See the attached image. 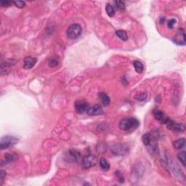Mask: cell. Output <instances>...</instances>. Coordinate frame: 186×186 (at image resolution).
Listing matches in <instances>:
<instances>
[{"label": "cell", "mask_w": 186, "mask_h": 186, "mask_svg": "<svg viewBox=\"0 0 186 186\" xmlns=\"http://www.w3.org/2000/svg\"><path fill=\"white\" fill-rule=\"evenodd\" d=\"M166 124L167 125L168 129H171V130L175 131V132H183L185 130V125L182 124H179V123H176L169 118L168 121L166 122Z\"/></svg>", "instance_id": "8992f818"}, {"label": "cell", "mask_w": 186, "mask_h": 186, "mask_svg": "<svg viewBox=\"0 0 186 186\" xmlns=\"http://www.w3.org/2000/svg\"><path fill=\"white\" fill-rule=\"evenodd\" d=\"M135 98L137 101H143L147 98V94L145 93H140L137 94Z\"/></svg>", "instance_id": "cb8c5ba5"}, {"label": "cell", "mask_w": 186, "mask_h": 186, "mask_svg": "<svg viewBox=\"0 0 186 186\" xmlns=\"http://www.w3.org/2000/svg\"><path fill=\"white\" fill-rule=\"evenodd\" d=\"M116 34L117 37H118L120 39L122 40V41L126 42V40L128 39L127 34H126V31L122 30H118L116 31Z\"/></svg>", "instance_id": "ac0fdd59"}, {"label": "cell", "mask_w": 186, "mask_h": 186, "mask_svg": "<svg viewBox=\"0 0 186 186\" xmlns=\"http://www.w3.org/2000/svg\"><path fill=\"white\" fill-rule=\"evenodd\" d=\"M142 141H143V144L146 146H148L151 143V137L150 133H145L142 137Z\"/></svg>", "instance_id": "d6986e66"}, {"label": "cell", "mask_w": 186, "mask_h": 186, "mask_svg": "<svg viewBox=\"0 0 186 186\" xmlns=\"http://www.w3.org/2000/svg\"><path fill=\"white\" fill-rule=\"evenodd\" d=\"M13 4L18 8H23L26 6V2L23 1H13Z\"/></svg>", "instance_id": "484cf974"}, {"label": "cell", "mask_w": 186, "mask_h": 186, "mask_svg": "<svg viewBox=\"0 0 186 186\" xmlns=\"http://www.w3.org/2000/svg\"><path fill=\"white\" fill-rule=\"evenodd\" d=\"M114 4H115L116 8L117 10H121V11L124 10L125 4H124V1H119V0H118V1H114Z\"/></svg>", "instance_id": "7402d4cb"}, {"label": "cell", "mask_w": 186, "mask_h": 186, "mask_svg": "<svg viewBox=\"0 0 186 186\" xmlns=\"http://www.w3.org/2000/svg\"><path fill=\"white\" fill-rule=\"evenodd\" d=\"M185 145V138H180L178 140H175L173 143V146L177 150H180L183 148Z\"/></svg>", "instance_id": "5bb4252c"}, {"label": "cell", "mask_w": 186, "mask_h": 186, "mask_svg": "<svg viewBox=\"0 0 186 186\" xmlns=\"http://www.w3.org/2000/svg\"><path fill=\"white\" fill-rule=\"evenodd\" d=\"M66 160L68 162H77L81 158L80 153L75 150H69L66 154Z\"/></svg>", "instance_id": "ba28073f"}, {"label": "cell", "mask_w": 186, "mask_h": 186, "mask_svg": "<svg viewBox=\"0 0 186 186\" xmlns=\"http://www.w3.org/2000/svg\"><path fill=\"white\" fill-rule=\"evenodd\" d=\"M6 175L7 174H6V172L4 170H1V172H0V180H1V182L4 181V177H6Z\"/></svg>", "instance_id": "f1b7e54d"}, {"label": "cell", "mask_w": 186, "mask_h": 186, "mask_svg": "<svg viewBox=\"0 0 186 186\" xmlns=\"http://www.w3.org/2000/svg\"><path fill=\"white\" fill-rule=\"evenodd\" d=\"M173 42L177 45H185V33L183 29H180L177 33L175 37L173 39Z\"/></svg>", "instance_id": "52a82bcc"}, {"label": "cell", "mask_w": 186, "mask_h": 186, "mask_svg": "<svg viewBox=\"0 0 186 186\" xmlns=\"http://www.w3.org/2000/svg\"><path fill=\"white\" fill-rule=\"evenodd\" d=\"M12 4H13V1H9V0H1V1H0V5L1 7H10Z\"/></svg>", "instance_id": "d4e9b609"}, {"label": "cell", "mask_w": 186, "mask_h": 186, "mask_svg": "<svg viewBox=\"0 0 186 186\" xmlns=\"http://www.w3.org/2000/svg\"><path fill=\"white\" fill-rule=\"evenodd\" d=\"M139 126V121L136 118H124L119 122L118 127L124 131H129L135 129Z\"/></svg>", "instance_id": "6da1fadb"}, {"label": "cell", "mask_w": 186, "mask_h": 186, "mask_svg": "<svg viewBox=\"0 0 186 186\" xmlns=\"http://www.w3.org/2000/svg\"><path fill=\"white\" fill-rule=\"evenodd\" d=\"M17 157H18V156L13 154H6L5 155H4V159L1 161V165L3 166L4 163L5 164H7L15 162V161L17 159Z\"/></svg>", "instance_id": "4fadbf2b"}, {"label": "cell", "mask_w": 186, "mask_h": 186, "mask_svg": "<svg viewBox=\"0 0 186 186\" xmlns=\"http://www.w3.org/2000/svg\"><path fill=\"white\" fill-rule=\"evenodd\" d=\"M89 108V105L85 101H79L75 103V109L76 111L79 113H84L87 112Z\"/></svg>", "instance_id": "9c48e42d"}, {"label": "cell", "mask_w": 186, "mask_h": 186, "mask_svg": "<svg viewBox=\"0 0 186 186\" xmlns=\"http://www.w3.org/2000/svg\"><path fill=\"white\" fill-rule=\"evenodd\" d=\"M153 113H154V117H155L156 119L162 121V123H164V124H166V122L168 121V119H169L168 117L166 116L165 114L163 112L160 111L159 110H154Z\"/></svg>", "instance_id": "7c38bea8"}, {"label": "cell", "mask_w": 186, "mask_h": 186, "mask_svg": "<svg viewBox=\"0 0 186 186\" xmlns=\"http://www.w3.org/2000/svg\"><path fill=\"white\" fill-rule=\"evenodd\" d=\"M15 62H16V61L14 60H7L1 63V68H6V67H10V66H12V65H15Z\"/></svg>", "instance_id": "603a6c76"}, {"label": "cell", "mask_w": 186, "mask_h": 186, "mask_svg": "<svg viewBox=\"0 0 186 186\" xmlns=\"http://www.w3.org/2000/svg\"><path fill=\"white\" fill-rule=\"evenodd\" d=\"M111 151L115 156H124L129 152V148L124 144H116L111 147Z\"/></svg>", "instance_id": "5b68a950"}, {"label": "cell", "mask_w": 186, "mask_h": 186, "mask_svg": "<svg viewBox=\"0 0 186 186\" xmlns=\"http://www.w3.org/2000/svg\"><path fill=\"white\" fill-rule=\"evenodd\" d=\"M185 157H186L185 151H181L180 153L178 154V156H177L178 159H179L180 163H182V164L183 165L184 167L185 166Z\"/></svg>", "instance_id": "44dd1931"}, {"label": "cell", "mask_w": 186, "mask_h": 186, "mask_svg": "<svg viewBox=\"0 0 186 186\" xmlns=\"http://www.w3.org/2000/svg\"><path fill=\"white\" fill-rule=\"evenodd\" d=\"M98 159L96 156L93 154H88V155L84 156L82 159V164L84 169H90L93 167L97 164Z\"/></svg>", "instance_id": "277c9868"}, {"label": "cell", "mask_w": 186, "mask_h": 186, "mask_svg": "<svg viewBox=\"0 0 186 186\" xmlns=\"http://www.w3.org/2000/svg\"><path fill=\"white\" fill-rule=\"evenodd\" d=\"M176 23V21L175 19H171L169 20L168 22V27L169 28V29H172L173 26H174L175 23Z\"/></svg>", "instance_id": "83f0119b"}, {"label": "cell", "mask_w": 186, "mask_h": 186, "mask_svg": "<svg viewBox=\"0 0 186 186\" xmlns=\"http://www.w3.org/2000/svg\"><path fill=\"white\" fill-rule=\"evenodd\" d=\"M82 33V28L78 23H73L68 28L66 31V34L68 38L71 39H76L79 38Z\"/></svg>", "instance_id": "7a4b0ae2"}, {"label": "cell", "mask_w": 186, "mask_h": 186, "mask_svg": "<svg viewBox=\"0 0 186 186\" xmlns=\"http://www.w3.org/2000/svg\"><path fill=\"white\" fill-rule=\"evenodd\" d=\"M48 64H49V66L50 67H55L57 66V65H58V60H57L56 58H54V57H52V58L50 59V60H49V62H48Z\"/></svg>", "instance_id": "4316f807"}, {"label": "cell", "mask_w": 186, "mask_h": 186, "mask_svg": "<svg viewBox=\"0 0 186 186\" xmlns=\"http://www.w3.org/2000/svg\"><path fill=\"white\" fill-rule=\"evenodd\" d=\"M87 113L89 116L101 115V114L103 113V109L101 105L96 104L93 107L89 108L88 110L87 111Z\"/></svg>", "instance_id": "30bf717a"}, {"label": "cell", "mask_w": 186, "mask_h": 186, "mask_svg": "<svg viewBox=\"0 0 186 186\" xmlns=\"http://www.w3.org/2000/svg\"><path fill=\"white\" fill-rule=\"evenodd\" d=\"M133 66L134 67L136 72L137 73H142L143 69H144V66H143V63L139 61V60H134L133 62Z\"/></svg>", "instance_id": "e0dca14e"}, {"label": "cell", "mask_w": 186, "mask_h": 186, "mask_svg": "<svg viewBox=\"0 0 186 186\" xmlns=\"http://www.w3.org/2000/svg\"><path fill=\"white\" fill-rule=\"evenodd\" d=\"M99 97H100V98H101V102H102V103L104 106H108L109 104H110V102H111L110 98H109V97L108 96L106 93H100Z\"/></svg>", "instance_id": "9a60e30c"}, {"label": "cell", "mask_w": 186, "mask_h": 186, "mask_svg": "<svg viewBox=\"0 0 186 186\" xmlns=\"http://www.w3.org/2000/svg\"><path fill=\"white\" fill-rule=\"evenodd\" d=\"M100 166L103 171H108L110 169V164L105 158H101L100 159Z\"/></svg>", "instance_id": "2e32d148"}, {"label": "cell", "mask_w": 186, "mask_h": 186, "mask_svg": "<svg viewBox=\"0 0 186 186\" xmlns=\"http://www.w3.org/2000/svg\"><path fill=\"white\" fill-rule=\"evenodd\" d=\"M106 12H107L108 15L109 17H111V18L115 15V10H114V7L111 4H106Z\"/></svg>", "instance_id": "ffe728a7"}, {"label": "cell", "mask_w": 186, "mask_h": 186, "mask_svg": "<svg viewBox=\"0 0 186 186\" xmlns=\"http://www.w3.org/2000/svg\"><path fill=\"white\" fill-rule=\"evenodd\" d=\"M18 142V139L14 136L6 135L1 137V141H0V148L1 150L6 149L16 144Z\"/></svg>", "instance_id": "3957f363"}, {"label": "cell", "mask_w": 186, "mask_h": 186, "mask_svg": "<svg viewBox=\"0 0 186 186\" xmlns=\"http://www.w3.org/2000/svg\"><path fill=\"white\" fill-rule=\"evenodd\" d=\"M37 61V60L35 57H30V56L25 57L23 60V67L25 69H31L35 65Z\"/></svg>", "instance_id": "8fae6325"}]
</instances>
